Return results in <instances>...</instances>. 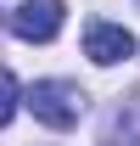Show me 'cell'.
<instances>
[{"label":"cell","mask_w":140,"mask_h":146,"mask_svg":"<svg viewBox=\"0 0 140 146\" xmlns=\"http://www.w3.org/2000/svg\"><path fill=\"white\" fill-rule=\"evenodd\" d=\"M22 107L34 112L45 129H73L79 118H84V90L67 84V79H39L34 90L22 96Z\"/></svg>","instance_id":"cell-1"},{"label":"cell","mask_w":140,"mask_h":146,"mask_svg":"<svg viewBox=\"0 0 140 146\" xmlns=\"http://www.w3.org/2000/svg\"><path fill=\"white\" fill-rule=\"evenodd\" d=\"M11 28H17V39H28V45L56 39L62 34V0H22L17 11H11Z\"/></svg>","instance_id":"cell-2"},{"label":"cell","mask_w":140,"mask_h":146,"mask_svg":"<svg viewBox=\"0 0 140 146\" xmlns=\"http://www.w3.org/2000/svg\"><path fill=\"white\" fill-rule=\"evenodd\" d=\"M84 56H90V62H101V68L129 62V56H135V34L118 28V23H90V28H84Z\"/></svg>","instance_id":"cell-3"},{"label":"cell","mask_w":140,"mask_h":146,"mask_svg":"<svg viewBox=\"0 0 140 146\" xmlns=\"http://www.w3.org/2000/svg\"><path fill=\"white\" fill-rule=\"evenodd\" d=\"M17 101H22V90H17V79L0 68V129L11 124V112H17Z\"/></svg>","instance_id":"cell-4"}]
</instances>
